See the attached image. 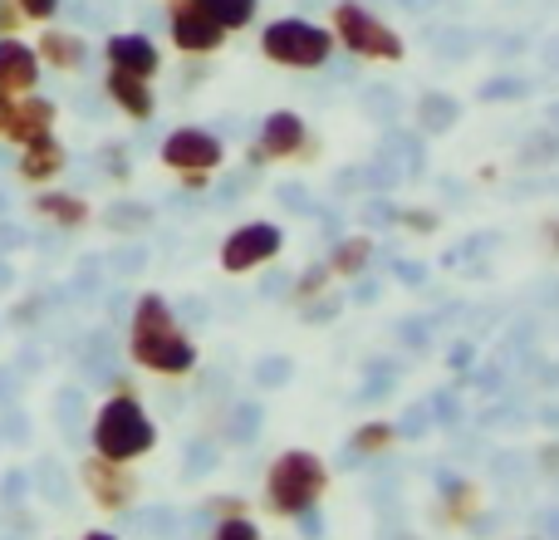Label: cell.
<instances>
[{
	"label": "cell",
	"mask_w": 559,
	"mask_h": 540,
	"mask_svg": "<svg viewBox=\"0 0 559 540\" xmlns=\"http://www.w3.org/2000/svg\"><path fill=\"white\" fill-rule=\"evenodd\" d=\"M39 59H49L55 69H79L84 64V39L79 35H64V30H45L39 35V49H35Z\"/></svg>",
	"instance_id": "2e32d148"
},
{
	"label": "cell",
	"mask_w": 559,
	"mask_h": 540,
	"mask_svg": "<svg viewBox=\"0 0 559 540\" xmlns=\"http://www.w3.org/2000/svg\"><path fill=\"white\" fill-rule=\"evenodd\" d=\"M108 94H114V104L123 108V114L153 118V94H147V84L138 74H123V69H114V74H108Z\"/></svg>",
	"instance_id": "9a60e30c"
},
{
	"label": "cell",
	"mask_w": 559,
	"mask_h": 540,
	"mask_svg": "<svg viewBox=\"0 0 559 540\" xmlns=\"http://www.w3.org/2000/svg\"><path fill=\"white\" fill-rule=\"evenodd\" d=\"M255 378H261L265 388H280V384L289 378V364H285V359H265V364L255 368Z\"/></svg>",
	"instance_id": "d4e9b609"
},
{
	"label": "cell",
	"mask_w": 559,
	"mask_h": 540,
	"mask_svg": "<svg viewBox=\"0 0 559 540\" xmlns=\"http://www.w3.org/2000/svg\"><path fill=\"white\" fill-rule=\"evenodd\" d=\"M280 202L285 207H309V192L305 187H280Z\"/></svg>",
	"instance_id": "d6a6232c"
},
{
	"label": "cell",
	"mask_w": 559,
	"mask_h": 540,
	"mask_svg": "<svg viewBox=\"0 0 559 540\" xmlns=\"http://www.w3.org/2000/svg\"><path fill=\"white\" fill-rule=\"evenodd\" d=\"M368 256H373V242L354 236V242H344L334 256H329V275H354V270L368 266Z\"/></svg>",
	"instance_id": "ac0fdd59"
},
{
	"label": "cell",
	"mask_w": 559,
	"mask_h": 540,
	"mask_svg": "<svg viewBox=\"0 0 559 540\" xmlns=\"http://www.w3.org/2000/svg\"><path fill=\"white\" fill-rule=\"evenodd\" d=\"M39 79V55L20 39H0V89L5 94H25Z\"/></svg>",
	"instance_id": "9c48e42d"
},
{
	"label": "cell",
	"mask_w": 559,
	"mask_h": 540,
	"mask_svg": "<svg viewBox=\"0 0 559 540\" xmlns=\"http://www.w3.org/2000/svg\"><path fill=\"white\" fill-rule=\"evenodd\" d=\"M108 226H147V207H133V202H123V207H114V212H108Z\"/></svg>",
	"instance_id": "7402d4cb"
},
{
	"label": "cell",
	"mask_w": 559,
	"mask_h": 540,
	"mask_svg": "<svg viewBox=\"0 0 559 540\" xmlns=\"http://www.w3.org/2000/svg\"><path fill=\"white\" fill-rule=\"evenodd\" d=\"M280 290H285V275H271V280H265V295H271V300L280 295Z\"/></svg>",
	"instance_id": "ab89813d"
},
{
	"label": "cell",
	"mask_w": 559,
	"mask_h": 540,
	"mask_svg": "<svg viewBox=\"0 0 559 540\" xmlns=\"http://www.w3.org/2000/svg\"><path fill=\"white\" fill-rule=\"evenodd\" d=\"M49 124H55V104L49 98H25V104L10 108V124L0 138H15V143H35V138L49 133Z\"/></svg>",
	"instance_id": "8fae6325"
},
{
	"label": "cell",
	"mask_w": 559,
	"mask_h": 540,
	"mask_svg": "<svg viewBox=\"0 0 559 540\" xmlns=\"http://www.w3.org/2000/svg\"><path fill=\"white\" fill-rule=\"evenodd\" d=\"M555 124H559V108H555Z\"/></svg>",
	"instance_id": "7bdbcfd3"
},
{
	"label": "cell",
	"mask_w": 559,
	"mask_h": 540,
	"mask_svg": "<svg viewBox=\"0 0 559 540\" xmlns=\"http://www.w3.org/2000/svg\"><path fill=\"white\" fill-rule=\"evenodd\" d=\"M364 216H368V222H378V226H388V222H393V207H388V202H373Z\"/></svg>",
	"instance_id": "836d02e7"
},
{
	"label": "cell",
	"mask_w": 559,
	"mask_h": 540,
	"mask_svg": "<svg viewBox=\"0 0 559 540\" xmlns=\"http://www.w3.org/2000/svg\"><path fill=\"white\" fill-rule=\"evenodd\" d=\"M525 89H531L525 79H491V84L481 89V98H521Z\"/></svg>",
	"instance_id": "cb8c5ba5"
},
{
	"label": "cell",
	"mask_w": 559,
	"mask_h": 540,
	"mask_svg": "<svg viewBox=\"0 0 559 540\" xmlns=\"http://www.w3.org/2000/svg\"><path fill=\"white\" fill-rule=\"evenodd\" d=\"M212 540H261V531H255V521H241V516H236V521H222V526H216Z\"/></svg>",
	"instance_id": "603a6c76"
},
{
	"label": "cell",
	"mask_w": 559,
	"mask_h": 540,
	"mask_svg": "<svg viewBox=\"0 0 559 540\" xmlns=\"http://www.w3.org/2000/svg\"><path fill=\"white\" fill-rule=\"evenodd\" d=\"M368 108H378V114H393V89H368Z\"/></svg>",
	"instance_id": "f546056e"
},
{
	"label": "cell",
	"mask_w": 559,
	"mask_h": 540,
	"mask_svg": "<svg viewBox=\"0 0 559 540\" xmlns=\"http://www.w3.org/2000/svg\"><path fill=\"white\" fill-rule=\"evenodd\" d=\"M275 251H280V232L265 226V222H255V226H241V232L222 246V266L226 270H251V266H265Z\"/></svg>",
	"instance_id": "ba28073f"
},
{
	"label": "cell",
	"mask_w": 559,
	"mask_h": 540,
	"mask_svg": "<svg viewBox=\"0 0 559 540\" xmlns=\"http://www.w3.org/2000/svg\"><path fill=\"white\" fill-rule=\"evenodd\" d=\"M354 300H358V305H368V300H378V285H368V280H364V285H358V295H354Z\"/></svg>",
	"instance_id": "f35d334b"
},
{
	"label": "cell",
	"mask_w": 559,
	"mask_h": 540,
	"mask_svg": "<svg viewBox=\"0 0 559 540\" xmlns=\"http://www.w3.org/2000/svg\"><path fill=\"white\" fill-rule=\"evenodd\" d=\"M212 10H216V20L231 30V25H246V20L255 15V0H212Z\"/></svg>",
	"instance_id": "44dd1931"
},
{
	"label": "cell",
	"mask_w": 559,
	"mask_h": 540,
	"mask_svg": "<svg viewBox=\"0 0 559 540\" xmlns=\"http://www.w3.org/2000/svg\"><path fill=\"white\" fill-rule=\"evenodd\" d=\"M84 482L94 486L98 506H108V512H118V506L133 502V482H128L123 472H114V462H108V457H94V462L84 467Z\"/></svg>",
	"instance_id": "7c38bea8"
},
{
	"label": "cell",
	"mask_w": 559,
	"mask_h": 540,
	"mask_svg": "<svg viewBox=\"0 0 559 540\" xmlns=\"http://www.w3.org/2000/svg\"><path fill=\"white\" fill-rule=\"evenodd\" d=\"M153 443H157V433L138 398H108V403L98 408V423H94L98 457H108V462H133V457L153 453Z\"/></svg>",
	"instance_id": "7a4b0ae2"
},
{
	"label": "cell",
	"mask_w": 559,
	"mask_h": 540,
	"mask_svg": "<svg viewBox=\"0 0 559 540\" xmlns=\"http://www.w3.org/2000/svg\"><path fill=\"white\" fill-rule=\"evenodd\" d=\"M388 443H393V427L388 423H368L354 433V453H383Z\"/></svg>",
	"instance_id": "ffe728a7"
},
{
	"label": "cell",
	"mask_w": 559,
	"mask_h": 540,
	"mask_svg": "<svg viewBox=\"0 0 559 540\" xmlns=\"http://www.w3.org/2000/svg\"><path fill=\"white\" fill-rule=\"evenodd\" d=\"M163 163L177 167V173L202 177L206 167L222 163V143H216L212 133H202V128H177V133H167V143H163Z\"/></svg>",
	"instance_id": "8992f818"
},
{
	"label": "cell",
	"mask_w": 559,
	"mask_h": 540,
	"mask_svg": "<svg viewBox=\"0 0 559 540\" xmlns=\"http://www.w3.org/2000/svg\"><path fill=\"white\" fill-rule=\"evenodd\" d=\"M212 457H216V453H206V443H197V453H192V472H206V467H212Z\"/></svg>",
	"instance_id": "8d00e7d4"
},
{
	"label": "cell",
	"mask_w": 559,
	"mask_h": 540,
	"mask_svg": "<svg viewBox=\"0 0 559 540\" xmlns=\"http://www.w3.org/2000/svg\"><path fill=\"white\" fill-rule=\"evenodd\" d=\"M251 427H261V408H251V403H241V413H236V433H251Z\"/></svg>",
	"instance_id": "f1b7e54d"
},
{
	"label": "cell",
	"mask_w": 559,
	"mask_h": 540,
	"mask_svg": "<svg viewBox=\"0 0 559 540\" xmlns=\"http://www.w3.org/2000/svg\"><path fill=\"white\" fill-rule=\"evenodd\" d=\"M108 59H114V69L138 74V79H147L157 69V49L147 35H114L108 39Z\"/></svg>",
	"instance_id": "4fadbf2b"
},
{
	"label": "cell",
	"mask_w": 559,
	"mask_h": 540,
	"mask_svg": "<svg viewBox=\"0 0 559 540\" xmlns=\"http://www.w3.org/2000/svg\"><path fill=\"white\" fill-rule=\"evenodd\" d=\"M88 540H114V536H88Z\"/></svg>",
	"instance_id": "b9f144b4"
},
{
	"label": "cell",
	"mask_w": 559,
	"mask_h": 540,
	"mask_svg": "<svg viewBox=\"0 0 559 540\" xmlns=\"http://www.w3.org/2000/svg\"><path fill=\"white\" fill-rule=\"evenodd\" d=\"M133 359L153 374H187L197 364V349L187 344L182 325L173 319V309L163 305L157 295L138 300L133 315Z\"/></svg>",
	"instance_id": "6da1fadb"
},
{
	"label": "cell",
	"mask_w": 559,
	"mask_h": 540,
	"mask_svg": "<svg viewBox=\"0 0 559 540\" xmlns=\"http://www.w3.org/2000/svg\"><path fill=\"white\" fill-rule=\"evenodd\" d=\"M35 212H45L49 222H59V226H79L88 216V207L79 202V197H64V192H45L35 202Z\"/></svg>",
	"instance_id": "e0dca14e"
},
{
	"label": "cell",
	"mask_w": 559,
	"mask_h": 540,
	"mask_svg": "<svg viewBox=\"0 0 559 540\" xmlns=\"http://www.w3.org/2000/svg\"><path fill=\"white\" fill-rule=\"evenodd\" d=\"M324 486H329L324 462H319V457H309V453H285L271 467V506H275V512H285V516L314 506Z\"/></svg>",
	"instance_id": "3957f363"
},
{
	"label": "cell",
	"mask_w": 559,
	"mask_h": 540,
	"mask_svg": "<svg viewBox=\"0 0 559 540\" xmlns=\"http://www.w3.org/2000/svg\"><path fill=\"white\" fill-rule=\"evenodd\" d=\"M329 49H334L329 30L309 25V20H275V25L265 30V55H271L275 64L314 69V64H324L329 59Z\"/></svg>",
	"instance_id": "277c9868"
},
{
	"label": "cell",
	"mask_w": 559,
	"mask_h": 540,
	"mask_svg": "<svg viewBox=\"0 0 559 540\" xmlns=\"http://www.w3.org/2000/svg\"><path fill=\"white\" fill-rule=\"evenodd\" d=\"M305 143V124L295 114H271L261 128V148H251V167L265 163V157H285Z\"/></svg>",
	"instance_id": "30bf717a"
},
{
	"label": "cell",
	"mask_w": 559,
	"mask_h": 540,
	"mask_svg": "<svg viewBox=\"0 0 559 540\" xmlns=\"http://www.w3.org/2000/svg\"><path fill=\"white\" fill-rule=\"evenodd\" d=\"M10 108H15V98L0 89V133H5V124H10Z\"/></svg>",
	"instance_id": "74e56055"
},
{
	"label": "cell",
	"mask_w": 559,
	"mask_h": 540,
	"mask_svg": "<svg viewBox=\"0 0 559 540\" xmlns=\"http://www.w3.org/2000/svg\"><path fill=\"white\" fill-rule=\"evenodd\" d=\"M555 242H559V226H555Z\"/></svg>",
	"instance_id": "ee69618b"
},
{
	"label": "cell",
	"mask_w": 559,
	"mask_h": 540,
	"mask_svg": "<svg viewBox=\"0 0 559 540\" xmlns=\"http://www.w3.org/2000/svg\"><path fill=\"white\" fill-rule=\"evenodd\" d=\"M20 5V15H29V20H49L59 10V0H15Z\"/></svg>",
	"instance_id": "4316f807"
},
{
	"label": "cell",
	"mask_w": 559,
	"mask_h": 540,
	"mask_svg": "<svg viewBox=\"0 0 559 540\" xmlns=\"http://www.w3.org/2000/svg\"><path fill=\"white\" fill-rule=\"evenodd\" d=\"M64 167V148L55 143V138H35V143H25V157H20V177L25 183H49V177Z\"/></svg>",
	"instance_id": "5bb4252c"
},
{
	"label": "cell",
	"mask_w": 559,
	"mask_h": 540,
	"mask_svg": "<svg viewBox=\"0 0 559 540\" xmlns=\"http://www.w3.org/2000/svg\"><path fill=\"white\" fill-rule=\"evenodd\" d=\"M222 20H216L212 0H182V5L173 10V39L182 49H192V55H202V49H216L222 45Z\"/></svg>",
	"instance_id": "52a82bcc"
},
{
	"label": "cell",
	"mask_w": 559,
	"mask_h": 540,
	"mask_svg": "<svg viewBox=\"0 0 559 540\" xmlns=\"http://www.w3.org/2000/svg\"><path fill=\"white\" fill-rule=\"evenodd\" d=\"M324 275H329V266L309 270V275H305V280H299V290H295V295H319V285H324Z\"/></svg>",
	"instance_id": "4dcf8cb0"
},
{
	"label": "cell",
	"mask_w": 559,
	"mask_h": 540,
	"mask_svg": "<svg viewBox=\"0 0 559 540\" xmlns=\"http://www.w3.org/2000/svg\"><path fill=\"white\" fill-rule=\"evenodd\" d=\"M295 516H299V536H305V540H319V536H324V521H319L314 506H305V512H295Z\"/></svg>",
	"instance_id": "83f0119b"
},
{
	"label": "cell",
	"mask_w": 559,
	"mask_h": 540,
	"mask_svg": "<svg viewBox=\"0 0 559 540\" xmlns=\"http://www.w3.org/2000/svg\"><path fill=\"white\" fill-rule=\"evenodd\" d=\"M334 25L338 35H344V45L354 49V55H368V59H403V39L393 35V30L383 25V20H373L364 5H354V0H344V5L334 10Z\"/></svg>",
	"instance_id": "5b68a950"
},
{
	"label": "cell",
	"mask_w": 559,
	"mask_h": 540,
	"mask_svg": "<svg viewBox=\"0 0 559 540\" xmlns=\"http://www.w3.org/2000/svg\"><path fill=\"white\" fill-rule=\"evenodd\" d=\"M550 540H559V512L550 516Z\"/></svg>",
	"instance_id": "60d3db41"
},
{
	"label": "cell",
	"mask_w": 559,
	"mask_h": 540,
	"mask_svg": "<svg viewBox=\"0 0 559 540\" xmlns=\"http://www.w3.org/2000/svg\"><path fill=\"white\" fill-rule=\"evenodd\" d=\"M397 280H413V285H417V280H427V270L417 261H403V266H397Z\"/></svg>",
	"instance_id": "e575fe53"
},
{
	"label": "cell",
	"mask_w": 559,
	"mask_h": 540,
	"mask_svg": "<svg viewBox=\"0 0 559 540\" xmlns=\"http://www.w3.org/2000/svg\"><path fill=\"white\" fill-rule=\"evenodd\" d=\"M403 339H407V344L423 349V344H427V325H403Z\"/></svg>",
	"instance_id": "d590c367"
},
{
	"label": "cell",
	"mask_w": 559,
	"mask_h": 540,
	"mask_svg": "<svg viewBox=\"0 0 559 540\" xmlns=\"http://www.w3.org/2000/svg\"><path fill=\"white\" fill-rule=\"evenodd\" d=\"M393 433H403V437H417V433H427V413H423V408H407V413H403V423H397Z\"/></svg>",
	"instance_id": "484cf974"
},
{
	"label": "cell",
	"mask_w": 559,
	"mask_h": 540,
	"mask_svg": "<svg viewBox=\"0 0 559 540\" xmlns=\"http://www.w3.org/2000/svg\"><path fill=\"white\" fill-rule=\"evenodd\" d=\"M15 25H20V5L15 0H0V35H10Z\"/></svg>",
	"instance_id": "1f68e13d"
},
{
	"label": "cell",
	"mask_w": 559,
	"mask_h": 540,
	"mask_svg": "<svg viewBox=\"0 0 559 540\" xmlns=\"http://www.w3.org/2000/svg\"><path fill=\"white\" fill-rule=\"evenodd\" d=\"M417 118H423L427 133H442V128L456 124V104L452 98H442V94H427L423 104H417Z\"/></svg>",
	"instance_id": "d6986e66"
}]
</instances>
